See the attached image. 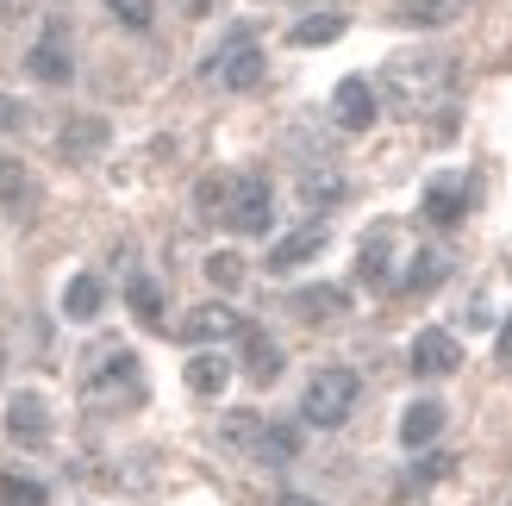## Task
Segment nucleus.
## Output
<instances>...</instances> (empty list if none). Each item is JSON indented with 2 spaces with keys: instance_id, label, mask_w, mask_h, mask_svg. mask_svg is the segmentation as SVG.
<instances>
[{
  "instance_id": "1",
  "label": "nucleus",
  "mask_w": 512,
  "mask_h": 506,
  "mask_svg": "<svg viewBox=\"0 0 512 506\" xmlns=\"http://www.w3.org/2000/svg\"><path fill=\"white\" fill-rule=\"evenodd\" d=\"M400 119H425L431 107L444 113V100L456 94V57L444 50H400L381 63V88H375Z\"/></svg>"
},
{
  "instance_id": "2",
  "label": "nucleus",
  "mask_w": 512,
  "mask_h": 506,
  "mask_svg": "<svg viewBox=\"0 0 512 506\" xmlns=\"http://www.w3.org/2000/svg\"><path fill=\"white\" fill-rule=\"evenodd\" d=\"M82 407L88 413H132L144 407V363L132 350H100L94 369L82 375Z\"/></svg>"
},
{
  "instance_id": "3",
  "label": "nucleus",
  "mask_w": 512,
  "mask_h": 506,
  "mask_svg": "<svg viewBox=\"0 0 512 506\" xmlns=\"http://www.w3.org/2000/svg\"><path fill=\"white\" fill-rule=\"evenodd\" d=\"M356 394H363L356 369H344V363L313 369V382H306V394H300V419L319 425V432H338V425L356 413Z\"/></svg>"
},
{
  "instance_id": "4",
  "label": "nucleus",
  "mask_w": 512,
  "mask_h": 506,
  "mask_svg": "<svg viewBox=\"0 0 512 506\" xmlns=\"http://www.w3.org/2000/svg\"><path fill=\"white\" fill-rule=\"evenodd\" d=\"M225 225H232L238 238H263L275 225V188L263 175H232V188H225Z\"/></svg>"
},
{
  "instance_id": "5",
  "label": "nucleus",
  "mask_w": 512,
  "mask_h": 506,
  "mask_svg": "<svg viewBox=\"0 0 512 506\" xmlns=\"http://www.w3.org/2000/svg\"><path fill=\"white\" fill-rule=\"evenodd\" d=\"M207 75H213L219 88H232V94L256 88V82H263V50H256V38H250V32H232V38H225V44L213 50Z\"/></svg>"
},
{
  "instance_id": "6",
  "label": "nucleus",
  "mask_w": 512,
  "mask_h": 506,
  "mask_svg": "<svg viewBox=\"0 0 512 506\" xmlns=\"http://www.w3.org/2000/svg\"><path fill=\"white\" fill-rule=\"evenodd\" d=\"M25 69H32V82H44V88H63L75 75V50H69V25L63 19L44 25V38L25 50Z\"/></svg>"
},
{
  "instance_id": "7",
  "label": "nucleus",
  "mask_w": 512,
  "mask_h": 506,
  "mask_svg": "<svg viewBox=\"0 0 512 506\" xmlns=\"http://www.w3.org/2000/svg\"><path fill=\"white\" fill-rule=\"evenodd\" d=\"M7 438H13L19 450H44V444H50V400H44L38 388H19V394L7 400Z\"/></svg>"
},
{
  "instance_id": "8",
  "label": "nucleus",
  "mask_w": 512,
  "mask_h": 506,
  "mask_svg": "<svg viewBox=\"0 0 512 506\" xmlns=\"http://www.w3.org/2000/svg\"><path fill=\"white\" fill-rule=\"evenodd\" d=\"M375 113H381V94H375L369 75H344V82L331 88V119H338L344 132H369Z\"/></svg>"
},
{
  "instance_id": "9",
  "label": "nucleus",
  "mask_w": 512,
  "mask_h": 506,
  "mask_svg": "<svg viewBox=\"0 0 512 506\" xmlns=\"http://www.w3.org/2000/svg\"><path fill=\"white\" fill-rule=\"evenodd\" d=\"M456 369H463V344H456L444 325H425V332L413 338V375L438 382V375H456Z\"/></svg>"
},
{
  "instance_id": "10",
  "label": "nucleus",
  "mask_w": 512,
  "mask_h": 506,
  "mask_svg": "<svg viewBox=\"0 0 512 506\" xmlns=\"http://www.w3.org/2000/svg\"><path fill=\"white\" fill-rule=\"evenodd\" d=\"M182 338L188 344H219V338H244V319L225 307V300H207V307H194L182 319Z\"/></svg>"
},
{
  "instance_id": "11",
  "label": "nucleus",
  "mask_w": 512,
  "mask_h": 506,
  "mask_svg": "<svg viewBox=\"0 0 512 506\" xmlns=\"http://www.w3.org/2000/svg\"><path fill=\"white\" fill-rule=\"evenodd\" d=\"M0 207H7L19 225H32V213H38V182H32V169L19 157H0Z\"/></svg>"
},
{
  "instance_id": "12",
  "label": "nucleus",
  "mask_w": 512,
  "mask_h": 506,
  "mask_svg": "<svg viewBox=\"0 0 512 506\" xmlns=\"http://www.w3.org/2000/svg\"><path fill=\"white\" fill-rule=\"evenodd\" d=\"M100 150H107V119H94V113L69 119L57 132V157L63 163H88V157H100Z\"/></svg>"
},
{
  "instance_id": "13",
  "label": "nucleus",
  "mask_w": 512,
  "mask_h": 506,
  "mask_svg": "<svg viewBox=\"0 0 512 506\" xmlns=\"http://www.w3.org/2000/svg\"><path fill=\"white\" fill-rule=\"evenodd\" d=\"M325 219H306L300 225V232H288V238H275L269 244V269H300L306 257H319V250H325Z\"/></svg>"
},
{
  "instance_id": "14",
  "label": "nucleus",
  "mask_w": 512,
  "mask_h": 506,
  "mask_svg": "<svg viewBox=\"0 0 512 506\" xmlns=\"http://www.w3.org/2000/svg\"><path fill=\"white\" fill-rule=\"evenodd\" d=\"M469 213V182L463 175H438V182L425 188V219L431 225H463Z\"/></svg>"
},
{
  "instance_id": "15",
  "label": "nucleus",
  "mask_w": 512,
  "mask_h": 506,
  "mask_svg": "<svg viewBox=\"0 0 512 506\" xmlns=\"http://www.w3.org/2000/svg\"><path fill=\"white\" fill-rule=\"evenodd\" d=\"M394 225H375V232L363 238V257H356V275H363L369 288H381V282H394Z\"/></svg>"
},
{
  "instance_id": "16",
  "label": "nucleus",
  "mask_w": 512,
  "mask_h": 506,
  "mask_svg": "<svg viewBox=\"0 0 512 506\" xmlns=\"http://www.w3.org/2000/svg\"><path fill=\"white\" fill-rule=\"evenodd\" d=\"M469 0H400L394 7V25H413V32H438V25L463 19Z\"/></svg>"
},
{
  "instance_id": "17",
  "label": "nucleus",
  "mask_w": 512,
  "mask_h": 506,
  "mask_svg": "<svg viewBox=\"0 0 512 506\" xmlns=\"http://www.w3.org/2000/svg\"><path fill=\"white\" fill-rule=\"evenodd\" d=\"M438 432H444V407H438V400H413V407L400 413V444L406 450L438 444Z\"/></svg>"
},
{
  "instance_id": "18",
  "label": "nucleus",
  "mask_w": 512,
  "mask_h": 506,
  "mask_svg": "<svg viewBox=\"0 0 512 506\" xmlns=\"http://www.w3.org/2000/svg\"><path fill=\"white\" fill-rule=\"evenodd\" d=\"M244 375L250 382H275L281 375V344L269 332H256V325H244Z\"/></svg>"
},
{
  "instance_id": "19",
  "label": "nucleus",
  "mask_w": 512,
  "mask_h": 506,
  "mask_svg": "<svg viewBox=\"0 0 512 506\" xmlns=\"http://www.w3.org/2000/svg\"><path fill=\"white\" fill-rule=\"evenodd\" d=\"M294 313H300V319H313V325H325V319H344V313H350V294H344V288H331V282H319V288H300V294H294Z\"/></svg>"
},
{
  "instance_id": "20",
  "label": "nucleus",
  "mask_w": 512,
  "mask_h": 506,
  "mask_svg": "<svg viewBox=\"0 0 512 506\" xmlns=\"http://www.w3.org/2000/svg\"><path fill=\"white\" fill-rule=\"evenodd\" d=\"M225 382H232V363H225L219 350H200V357H188V388H194L200 400H213Z\"/></svg>"
},
{
  "instance_id": "21",
  "label": "nucleus",
  "mask_w": 512,
  "mask_h": 506,
  "mask_svg": "<svg viewBox=\"0 0 512 506\" xmlns=\"http://www.w3.org/2000/svg\"><path fill=\"white\" fill-rule=\"evenodd\" d=\"M344 13H306L300 25H294V32H288V44H300V50H319V44H338L344 38Z\"/></svg>"
},
{
  "instance_id": "22",
  "label": "nucleus",
  "mask_w": 512,
  "mask_h": 506,
  "mask_svg": "<svg viewBox=\"0 0 512 506\" xmlns=\"http://www.w3.org/2000/svg\"><path fill=\"white\" fill-rule=\"evenodd\" d=\"M263 413H250V407H238V413H225L219 419V444H232V450H244V457H256V438H263Z\"/></svg>"
},
{
  "instance_id": "23",
  "label": "nucleus",
  "mask_w": 512,
  "mask_h": 506,
  "mask_svg": "<svg viewBox=\"0 0 512 506\" xmlns=\"http://www.w3.org/2000/svg\"><path fill=\"white\" fill-rule=\"evenodd\" d=\"M444 275H450V257H444V250H419V257L406 263V275H400V288H406V294H425V288H438Z\"/></svg>"
},
{
  "instance_id": "24",
  "label": "nucleus",
  "mask_w": 512,
  "mask_h": 506,
  "mask_svg": "<svg viewBox=\"0 0 512 506\" xmlns=\"http://www.w3.org/2000/svg\"><path fill=\"white\" fill-rule=\"evenodd\" d=\"M294 457H300V432H294V425H275V419H269L263 438H256V463H275V469H281V463H294Z\"/></svg>"
},
{
  "instance_id": "25",
  "label": "nucleus",
  "mask_w": 512,
  "mask_h": 506,
  "mask_svg": "<svg viewBox=\"0 0 512 506\" xmlns=\"http://www.w3.org/2000/svg\"><path fill=\"white\" fill-rule=\"evenodd\" d=\"M100 307H107V288H100V275H75V282L63 288V313H69V319H94Z\"/></svg>"
},
{
  "instance_id": "26",
  "label": "nucleus",
  "mask_w": 512,
  "mask_h": 506,
  "mask_svg": "<svg viewBox=\"0 0 512 506\" xmlns=\"http://www.w3.org/2000/svg\"><path fill=\"white\" fill-rule=\"evenodd\" d=\"M300 200H306V207H331V200H344V175L313 163V169L300 175Z\"/></svg>"
},
{
  "instance_id": "27",
  "label": "nucleus",
  "mask_w": 512,
  "mask_h": 506,
  "mask_svg": "<svg viewBox=\"0 0 512 506\" xmlns=\"http://www.w3.org/2000/svg\"><path fill=\"white\" fill-rule=\"evenodd\" d=\"M125 300H132V313L144 325H163V288L150 282V275H132V288H125Z\"/></svg>"
},
{
  "instance_id": "28",
  "label": "nucleus",
  "mask_w": 512,
  "mask_h": 506,
  "mask_svg": "<svg viewBox=\"0 0 512 506\" xmlns=\"http://www.w3.org/2000/svg\"><path fill=\"white\" fill-rule=\"evenodd\" d=\"M207 282L213 288H238L244 282V257H238V250H213V257H207Z\"/></svg>"
},
{
  "instance_id": "29",
  "label": "nucleus",
  "mask_w": 512,
  "mask_h": 506,
  "mask_svg": "<svg viewBox=\"0 0 512 506\" xmlns=\"http://www.w3.org/2000/svg\"><path fill=\"white\" fill-rule=\"evenodd\" d=\"M0 500L7 506H44V482H32V475H0Z\"/></svg>"
},
{
  "instance_id": "30",
  "label": "nucleus",
  "mask_w": 512,
  "mask_h": 506,
  "mask_svg": "<svg viewBox=\"0 0 512 506\" xmlns=\"http://www.w3.org/2000/svg\"><path fill=\"white\" fill-rule=\"evenodd\" d=\"M225 188H232V175H207V182H200V194H194V207L207 213V219H219V213H225Z\"/></svg>"
},
{
  "instance_id": "31",
  "label": "nucleus",
  "mask_w": 512,
  "mask_h": 506,
  "mask_svg": "<svg viewBox=\"0 0 512 506\" xmlns=\"http://www.w3.org/2000/svg\"><path fill=\"white\" fill-rule=\"evenodd\" d=\"M444 475H450V457H419L406 482H413V488H431V482H444Z\"/></svg>"
},
{
  "instance_id": "32",
  "label": "nucleus",
  "mask_w": 512,
  "mask_h": 506,
  "mask_svg": "<svg viewBox=\"0 0 512 506\" xmlns=\"http://www.w3.org/2000/svg\"><path fill=\"white\" fill-rule=\"evenodd\" d=\"M113 13L132 25V32H144V25H150V0H113Z\"/></svg>"
},
{
  "instance_id": "33",
  "label": "nucleus",
  "mask_w": 512,
  "mask_h": 506,
  "mask_svg": "<svg viewBox=\"0 0 512 506\" xmlns=\"http://www.w3.org/2000/svg\"><path fill=\"white\" fill-rule=\"evenodd\" d=\"M25 119H32V113H25V107H19L13 94H0V138H7V132H19Z\"/></svg>"
},
{
  "instance_id": "34",
  "label": "nucleus",
  "mask_w": 512,
  "mask_h": 506,
  "mask_svg": "<svg viewBox=\"0 0 512 506\" xmlns=\"http://www.w3.org/2000/svg\"><path fill=\"white\" fill-rule=\"evenodd\" d=\"M19 19H32V0H0V25H19Z\"/></svg>"
},
{
  "instance_id": "35",
  "label": "nucleus",
  "mask_w": 512,
  "mask_h": 506,
  "mask_svg": "<svg viewBox=\"0 0 512 506\" xmlns=\"http://www.w3.org/2000/svg\"><path fill=\"white\" fill-rule=\"evenodd\" d=\"M500 357L512 363V319H506V332H500Z\"/></svg>"
},
{
  "instance_id": "36",
  "label": "nucleus",
  "mask_w": 512,
  "mask_h": 506,
  "mask_svg": "<svg viewBox=\"0 0 512 506\" xmlns=\"http://www.w3.org/2000/svg\"><path fill=\"white\" fill-rule=\"evenodd\" d=\"M275 506H319V500H306V494H281Z\"/></svg>"
}]
</instances>
